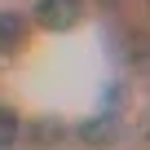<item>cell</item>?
<instances>
[{
    "label": "cell",
    "instance_id": "obj_2",
    "mask_svg": "<svg viewBox=\"0 0 150 150\" xmlns=\"http://www.w3.org/2000/svg\"><path fill=\"white\" fill-rule=\"evenodd\" d=\"M22 31H27L22 13H13V9H5V13H0V49H13V44L22 40Z\"/></svg>",
    "mask_w": 150,
    "mask_h": 150
},
{
    "label": "cell",
    "instance_id": "obj_3",
    "mask_svg": "<svg viewBox=\"0 0 150 150\" xmlns=\"http://www.w3.org/2000/svg\"><path fill=\"white\" fill-rule=\"evenodd\" d=\"M18 128H22L18 115H13L9 106H0V150H9V146L18 141Z\"/></svg>",
    "mask_w": 150,
    "mask_h": 150
},
{
    "label": "cell",
    "instance_id": "obj_4",
    "mask_svg": "<svg viewBox=\"0 0 150 150\" xmlns=\"http://www.w3.org/2000/svg\"><path fill=\"white\" fill-rule=\"evenodd\" d=\"M84 137H88V141H106L110 128H106V124H84Z\"/></svg>",
    "mask_w": 150,
    "mask_h": 150
},
{
    "label": "cell",
    "instance_id": "obj_1",
    "mask_svg": "<svg viewBox=\"0 0 150 150\" xmlns=\"http://www.w3.org/2000/svg\"><path fill=\"white\" fill-rule=\"evenodd\" d=\"M35 18L49 31H66V27H75V18H80V0H40Z\"/></svg>",
    "mask_w": 150,
    "mask_h": 150
}]
</instances>
